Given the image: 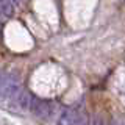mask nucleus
Listing matches in <instances>:
<instances>
[{"instance_id":"1","label":"nucleus","mask_w":125,"mask_h":125,"mask_svg":"<svg viewBox=\"0 0 125 125\" xmlns=\"http://www.w3.org/2000/svg\"><path fill=\"white\" fill-rule=\"evenodd\" d=\"M36 117L39 119H49L50 114L53 111V106L50 105L49 100H44V99H31V103H30V109Z\"/></svg>"},{"instance_id":"2","label":"nucleus","mask_w":125,"mask_h":125,"mask_svg":"<svg viewBox=\"0 0 125 125\" xmlns=\"http://www.w3.org/2000/svg\"><path fill=\"white\" fill-rule=\"evenodd\" d=\"M83 122L84 120L81 117V114L73 108H66L62 111L60 120H58V124H61V125H73V124H83Z\"/></svg>"},{"instance_id":"3","label":"nucleus","mask_w":125,"mask_h":125,"mask_svg":"<svg viewBox=\"0 0 125 125\" xmlns=\"http://www.w3.org/2000/svg\"><path fill=\"white\" fill-rule=\"evenodd\" d=\"M31 99H33V95L28 92V91H19L17 95L14 97V102L16 105H17L21 109H23V111H28L30 109V103H31Z\"/></svg>"},{"instance_id":"4","label":"nucleus","mask_w":125,"mask_h":125,"mask_svg":"<svg viewBox=\"0 0 125 125\" xmlns=\"http://www.w3.org/2000/svg\"><path fill=\"white\" fill-rule=\"evenodd\" d=\"M0 16L2 17H13L14 16V5L10 0H0Z\"/></svg>"},{"instance_id":"5","label":"nucleus","mask_w":125,"mask_h":125,"mask_svg":"<svg viewBox=\"0 0 125 125\" xmlns=\"http://www.w3.org/2000/svg\"><path fill=\"white\" fill-rule=\"evenodd\" d=\"M10 2H14V5H19V3H21V0H10Z\"/></svg>"}]
</instances>
